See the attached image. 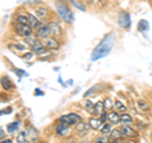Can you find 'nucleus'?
Masks as SVG:
<instances>
[{"instance_id": "obj_23", "label": "nucleus", "mask_w": 152, "mask_h": 143, "mask_svg": "<svg viewBox=\"0 0 152 143\" xmlns=\"http://www.w3.org/2000/svg\"><path fill=\"white\" fill-rule=\"evenodd\" d=\"M137 107L140 108L141 112H146V110H148V109H150L148 103L145 101V100H138V101H137Z\"/></svg>"}, {"instance_id": "obj_14", "label": "nucleus", "mask_w": 152, "mask_h": 143, "mask_svg": "<svg viewBox=\"0 0 152 143\" xmlns=\"http://www.w3.org/2000/svg\"><path fill=\"white\" fill-rule=\"evenodd\" d=\"M48 27L51 28V32H52V34H53L55 37H58V36H61V27H60V24L58 23H56V22H50L48 23Z\"/></svg>"}, {"instance_id": "obj_1", "label": "nucleus", "mask_w": 152, "mask_h": 143, "mask_svg": "<svg viewBox=\"0 0 152 143\" xmlns=\"http://www.w3.org/2000/svg\"><path fill=\"white\" fill-rule=\"evenodd\" d=\"M114 45H115V34L114 33H109V34H107L100 41V43L95 47L94 51L91 52V61L93 62H96L100 58L107 57L113 50Z\"/></svg>"}, {"instance_id": "obj_15", "label": "nucleus", "mask_w": 152, "mask_h": 143, "mask_svg": "<svg viewBox=\"0 0 152 143\" xmlns=\"http://www.w3.org/2000/svg\"><path fill=\"white\" fill-rule=\"evenodd\" d=\"M89 128H90V124L86 122H79L77 124H76V131H77L80 134H85L88 131H89Z\"/></svg>"}, {"instance_id": "obj_27", "label": "nucleus", "mask_w": 152, "mask_h": 143, "mask_svg": "<svg viewBox=\"0 0 152 143\" xmlns=\"http://www.w3.org/2000/svg\"><path fill=\"white\" fill-rule=\"evenodd\" d=\"M103 104H104V109H105V110H110L112 108H114V103L112 101V99H105L103 101Z\"/></svg>"}, {"instance_id": "obj_17", "label": "nucleus", "mask_w": 152, "mask_h": 143, "mask_svg": "<svg viewBox=\"0 0 152 143\" xmlns=\"http://www.w3.org/2000/svg\"><path fill=\"white\" fill-rule=\"evenodd\" d=\"M15 142L17 143H31V139H29V137H28L27 132H19Z\"/></svg>"}, {"instance_id": "obj_18", "label": "nucleus", "mask_w": 152, "mask_h": 143, "mask_svg": "<svg viewBox=\"0 0 152 143\" xmlns=\"http://www.w3.org/2000/svg\"><path fill=\"white\" fill-rule=\"evenodd\" d=\"M47 14H48V12H47V9L43 8V7H39L36 9V15L41 19V20H43V19H46Z\"/></svg>"}, {"instance_id": "obj_16", "label": "nucleus", "mask_w": 152, "mask_h": 143, "mask_svg": "<svg viewBox=\"0 0 152 143\" xmlns=\"http://www.w3.org/2000/svg\"><path fill=\"white\" fill-rule=\"evenodd\" d=\"M104 110H105V109H104L103 101H96V104H95L94 108H93V114L95 117H100Z\"/></svg>"}, {"instance_id": "obj_8", "label": "nucleus", "mask_w": 152, "mask_h": 143, "mask_svg": "<svg viewBox=\"0 0 152 143\" xmlns=\"http://www.w3.org/2000/svg\"><path fill=\"white\" fill-rule=\"evenodd\" d=\"M52 34V32H51V28L48 27V24H45V26H42L39 29H37V38L38 39H46V38H48Z\"/></svg>"}, {"instance_id": "obj_19", "label": "nucleus", "mask_w": 152, "mask_h": 143, "mask_svg": "<svg viewBox=\"0 0 152 143\" xmlns=\"http://www.w3.org/2000/svg\"><path fill=\"white\" fill-rule=\"evenodd\" d=\"M121 123H123V124H127V125H129L133 123V118L129 115V114H127V113H123L122 115H121Z\"/></svg>"}, {"instance_id": "obj_40", "label": "nucleus", "mask_w": 152, "mask_h": 143, "mask_svg": "<svg viewBox=\"0 0 152 143\" xmlns=\"http://www.w3.org/2000/svg\"><path fill=\"white\" fill-rule=\"evenodd\" d=\"M79 143H88V142H85V141H83V142H79Z\"/></svg>"}, {"instance_id": "obj_35", "label": "nucleus", "mask_w": 152, "mask_h": 143, "mask_svg": "<svg viewBox=\"0 0 152 143\" xmlns=\"http://www.w3.org/2000/svg\"><path fill=\"white\" fill-rule=\"evenodd\" d=\"M34 95H43V94L41 93V90H39V89H36V90H34Z\"/></svg>"}, {"instance_id": "obj_21", "label": "nucleus", "mask_w": 152, "mask_h": 143, "mask_svg": "<svg viewBox=\"0 0 152 143\" xmlns=\"http://www.w3.org/2000/svg\"><path fill=\"white\" fill-rule=\"evenodd\" d=\"M19 125H20V123L19 122H13V123H10V124H8L7 129H8L9 133H15L19 129Z\"/></svg>"}, {"instance_id": "obj_41", "label": "nucleus", "mask_w": 152, "mask_h": 143, "mask_svg": "<svg viewBox=\"0 0 152 143\" xmlns=\"http://www.w3.org/2000/svg\"><path fill=\"white\" fill-rule=\"evenodd\" d=\"M151 138H152V133H151Z\"/></svg>"}, {"instance_id": "obj_7", "label": "nucleus", "mask_w": 152, "mask_h": 143, "mask_svg": "<svg viewBox=\"0 0 152 143\" xmlns=\"http://www.w3.org/2000/svg\"><path fill=\"white\" fill-rule=\"evenodd\" d=\"M70 132H71L70 125L66 124V123H60V124L56 127V133L60 137H69L70 136Z\"/></svg>"}, {"instance_id": "obj_29", "label": "nucleus", "mask_w": 152, "mask_h": 143, "mask_svg": "<svg viewBox=\"0 0 152 143\" xmlns=\"http://www.w3.org/2000/svg\"><path fill=\"white\" fill-rule=\"evenodd\" d=\"M28 133V137H29V139H31V142H33V141H36L37 139V131L36 129H31L27 132Z\"/></svg>"}, {"instance_id": "obj_34", "label": "nucleus", "mask_w": 152, "mask_h": 143, "mask_svg": "<svg viewBox=\"0 0 152 143\" xmlns=\"http://www.w3.org/2000/svg\"><path fill=\"white\" fill-rule=\"evenodd\" d=\"M33 55H34V53L31 52V53H27V55L23 56V58H24V60H29V58H32V57H33Z\"/></svg>"}, {"instance_id": "obj_30", "label": "nucleus", "mask_w": 152, "mask_h": 143, "mask_svg": "<svg viewBox=\"0 0 152 143\" xmlns=\"http://www.w3.org/2000/svg\"><path fill=\"white\" fill-rule=\"evenodd\" d=\"M93 143H109V138L107 136H102V137H99L96 138Z\"/></svg>"}, {"instance_id": "obj_33", "label": "nucleus", "mask_w": 152, "mask_h": 143, "mask_svg": "<svg viewBox=\"0 0 152 143\" xmlns=\"http://www.w3.org/2000/svg\"><path fill=\"white\" fill-rule=\"evenodd\" d=\"M98 88L96 86H94V88H91V89H90V90H88V91L86 93H85L84 94V98H88V96H90V95H91V94H94L95 91H94V90H96Z\"/></svg>"}, {"instance_id": "obj_20", "label": "nucleus", "mask_w": 152, "mask_h": 143, "mask_svg": "<svg viewBox=\"0 0 152 143\" xmlns=\"http://www.w3.org/2000/svg\"><path fill=\"white\" fill-rule=\"evenodd\" d=\"M17 23H19V24H29V18L24 14H19V15H17Z\"/></svg>"}, {"instance_id": "obj_12", "label": "nucleus", "mask_w": 152, "mask_h": 143, "mask_svg": "<svg viewBox=\"0 0 152 143\" xmlns=\"http://www.w3.org/2000/svg\"><path fill=\"white\" fill-rule=\"evenodd\" d=\"M107 119L112 124H119L121 123V115L118 114V112H109L107 114Z\"/></svg>"}, {"instance_id": "obj_28", "label": "nucleus", "mask_w": 152, "mask_h": 143, "mask_svg": "<svg viewBox=\"0 0 152 143\" xmlns=\"http://www.w3.org/2000/svg\"><path fill=\"white\" fill-rule=\"evenodd\" d=\"M138 28H140V31L141 32H145V31H148V23H147L146 20H142L138 23Z\"/></svg>"}, {"instance_id": "obj_31", "label": "nucleus", "mask_w": 152, "mask_h": 143, "mask_svg": "<svg viewBox=\"0 0 152 143\" xmlns=\"http://www.w3.org/2000/svg\"><path fill=\"white\" fill-rule=\"evenodd\" d=\"M37 39H36V38H32L31 36L29 37H26L24 38V42H26V45H28V46H33V45H34V42H36Z\"/></svg>"}, {"instance_id": "obj_13", "label": "nucleus", "mask_w": 152, "mask_h": 143, "mask_svg": "<svg viewBox=\"0 0 152 143\" xmlns=\"http://www.w3.org/2000/svg\"><path fill=\"white\" fill-rule=\"evenodd\" d=\"M89 124H90V128L94 131H96V129H100L102 125H103V120L99 117H94L91 118L89 120Z\"/></svg>"}, {"instance_id": "obj_10", "label": "nucleus", "mask_w": 152, "mask_h": 143, "mask_svg": "<svg viewBox=\"0 0 152 143\" xmlns=\"http://www.w3.org/2000/svg\"><path fill=\"white\" fill-rule=\"evenodd\" d=\"M28 18H29V26L32 27L33 31H37V29H39V28L42 27L41 19L38 18V17L33 15V14H28Z\"/></svg>"}, {"instance_id": "obj_39", "label": "nucleus", "mask_w": 152, "mask_h": 143, "mask_svg": "<svg viewBox=\"0 0 152 143\" xmlns=\"http://www.w3.org/2000/svg\"><path fill=\"white\" fill-rule=\"evenodd\" d=\"M84 1H88V3H91L93 0H84Z\"/></svg>"}, {"instance_id": "obj_6", "label": "nucleus", "mask_w": 152, "mask_h": 143, "mask_svg": "<svg viewBox=\"0 0 152 143\" xmlns=\"http://www.w3.org/2000/svg\"><path fill=\"white\" fill-rule=\"evenodd\" d=\"M43 46L46 47V48H48V50H57L60 47V42L57 41V38L56 37H48V38H46V39H43Z\"/></svg>"}, {"instance_id": "obj_11", "label": "nucleus", "mask_w": 152, "mask_h": 143, "mask_svg": "<svg viewBox=\"0 0 152 143\" xmlns=\"http://www.w3.org/2000/svg\"><path fill=\"white\" fill-rule=\"evenodd\" d=\"M121 131H122V134L127 137V138H131V137H136V131L133 129V128H131L129 125H127V124H123L122 128H121Z\"/></svg>"}, {"instance_id": "obj_32", "label": "nucleus", "mask_w": 152, "mask_h": 143, "mask_svg": "<svg viewBox=\"0 0 152 143\" xmlns=\"http://www.w3.org/2000/svg\"><path fill=\"white\" fill-rule=\"evenodd\" d=\"M71 4H72L74 7H76V8H79L80 10H83V12H85V7L84 5H81L80 3H77V1H75V0H71Z\"/></svg>"}, {"instance_id": "obj_38", "label": "nucleus", "mask_w": 152, "mask_h": 143, "mask_svg": "<svg viewBox=\"0 0 152 143\" xmlns=\"http://www.w3.org/2000/svg\"><path fill=\"white\" fill-rule=\"evenodd\" d=\"M65 143H76V142H75V139H70V141H66Z\"/></svg>"}, {"instance_id": "obj_5", "label": "nucleus", "mask_w": 152, "mask_h": 143, "mask_svg": "<svg viewBox=\"0 0 152 143\" xmlns=\"http://www.w3.org/2000/svg\"><path fill=\"white\" fill-rule=\"evenodd\" d=\"M118 24H119L122 28H124V29H127V28H129L131 26V17L129 14L123 12L119 14V18H118Z\"/></svg>"}, {"instance_id": "obj_26", "label": "nucleus", "mask_w": 152, "mask_h": 143, "mask_svg": "<svg viewBox=\"0 0 152 143\" xmlns=\"http://www.w3.org/2000/svg\"><path fill=\"white\" fill-rule=\"evenodd\" d=\"M1 85H3V88L5 89V90H10V89L13 88L10 80H9L8 77H3V79H1Z\"/></svg>"}, {"instance_id": "obj_24", "label": "nucleus", "mask_w": 152, "mask_h": 143, "mask_svg": "<svg viewBox=\"0 0 152 143\" xmlns=\"http://www.w3.org/2000/svg\"><path fill=\"white\" fill-rule=\"evenodd\" d=\"M109 136H110L112 139H119L121 137H123L121 129H112V132H110V134Z\"/></svg>"}, {"instance_id": "obj_3", "label": "nucleus", "mask_w": 152, "mask_h": 143, "mask_svg": "<svg viewBox=\"0 0 152 143\" xmlns=\"http://www.w3.org/2000/svg\"><path fill=\"white\" fill-rule=\"evenodd\" d=\"M58 122L66 123V124H69V125H76L79 122H81V117L75 113H69V114H65V115L60 117Z\"/></svg>"}, {"instance_id": "obj_36", "label": "nucleus", "mask_w": 152, "mask_h": 143, "mask_svg": "<svg viewBox=\"0 0 152 143\" xmlns=\"http://www.w3.org/2000/svg\"><path fill=\"white\" fill-rule=\"evenodd\" d=\"M1 143H13L10 139H1Z\"/></svg>"}, {"instance_id": "obj_42", "label": "nucleus", "mask_w": 152, "mask_h": 143, "mask_svg": "<svg viewBox=\"0 0 152 143\" xmlns=\"http://www.w3.org/2000/svg\"><path fill=\"white\" fill-rule=\"evenodd\" d=\"M127 143H129V142H127Z\"/></svg>"}, {"instance_id": "obj_9", "label": "nucleus", "mask_w": 152, "mask_h": 143, "mask_svg": "<svg viewBox=\"0 0 152 143\" xmlns=\"http://www.w3.org/2000/svg\"><path fill=\"white\" fill-rule=\"evenodd\" d=\"M31 51H32L34 55L41 56L42 53H45V52H46V47L43 46V43H42V42H39V41L37 39V41L34 42V45L31 47Z\"/></svg>"}, {"instance_id": "obj_22", "label": "nucleus", "mask_w": 152, "mask_h": 143, "mask_svg": "<svg viewBox=\"0 0 152 143\" xmlns=\"http://www.w3.org/2000/svg\"><path fill=\"white\" fill-rule=\"evenodd\" d=\"M114 109H115V112H121V113H124V112L127 110L126 105H123V103L119 101V100L114 101Z\"/></svg>"}, {"instance_id": "obj_37", "label": "nucleus", "mask_w": 152, "mask_h": 143, "mask_svg": "<svg viewBox=\"0 0 152 143\" xmlns=\"http://www.w3.org/2000/svg\"><path fill=\"white\" fill-rule=\"evenodd\" d=\"M86 107H88V108H91V103H90V101H89V100H88V101H86Z\"/></svg>"}, {"instance_id": "obj_4", "label": "nucleus", "mask_w": 152, "mask_h": 143, "mask_svg": "<svg viewBox=\"0 0 152 143\" xmlns=\"http://www.w3.org/2000/svg\"><path fill=\"white\" fill-rule=\"evenodd\" d=\"M15 32H17L18 36L26 38V37L32 36L33 29H32V27L29 24H19V23H17L15 24Z\"/></svg>"}, {"instance_id": "obj_2", "label": "nucleus", "mask_w": 152, "mask_h": 143, "mask_svg": "<svg viewBox=\"0 0 152 143\" xmlns=\"http://www.w3.org/2000/svg\"><path fill=\"white\" fill-rule=\"evenodd\" d=\"M56 9H57V13L60 14L61 18H62L65 22H67V23H72L74 22V14L65 5V4L57 3L56 4Z\"/></svg>"}, {"instance_id": "obj_25", "label": "nucleus", "mask_w": 152, "mask_h": 143, "mask_svg": "<svg viewBox=\"0 0 152 143\" xmlns=\"http://www.w3.org/2000/svg\"><path fill=\"white\" fill-rule=\"evenodd\" d=\"M100 132H102V134L103 136H107V134H110V132H112V127L110 124H103L102 128H100Z\"/></svg>"}]
</instances>
